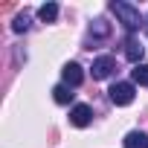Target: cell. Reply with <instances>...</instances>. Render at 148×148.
<instances>
[{"mask_svg": "<svg viewBox=\"0 0 148 148\" xmlns=\"http://www.w3.org/2000/svg\"><path fill=\"white\" fill-rule=\"evenodd\" d=\"M110 9H113V15L119 18V23H122L128 32H134V29H139V26L145 23V21H142V15H139V9H136V6H131V3H125V0H113Z\"/></svg>", "mask_w": 148, "mask_h": 148, "instance_id": "6da1fadb", "label": "cell"}, {"mask_svg": "<svg viewBox=\"0 0 148 148\" xmlns=\"http://www.w3.org/2000/svg\"><path fill=\"white\" fill-rule=\"evenodd\" d=\"M108 96H110V102H113V105L125 108V105H131V102H134V84H131V82H116V84L108 90Z\"/></svg>", "mask_w": 148, "mask_h": 148, "instance_id": "7a4b0ae2", "label": "cell"}, {"mask_svg": "<svg viewBox=\"0 0 148 148\" xmlns=\"http://www.w3.org/2000/svg\"><path fill=\"white\" fill-rule=\"evenodd\" d=\"M113 70H116V61H113L110 55H99V58L93 61V67H90V73H93V79H96V82L108 79Z\"/></svg>", "mask_w": 148, "mask_h": 148, "instance_id": "3957f363", "label": "cell"}, {"mask_svg": "<svg viewBox=\"0 0 148 148\" xmlns=\"http://www.w3.org/2000/svg\"><path fill=\"white\" fill-rule=\"evenodd\" d=\"M61 79H64V84L73 90V87H79V84L84 82V73H82V67H79L76 61H70V64H64V70H61Z\"/></svg>", "mask_w": 148, "mask_h": 148, "instance_id": "277c9868", "label": "cell"}, {"mask_svg": "<svg viewBox=\"0 0 148 148\" xmlns=\"http://www.w3.org/2000/svg\"><path fill=\"white\" fill-rule=\"evenodd\" d=\"M90 119H93V110H90L87 105H76V108L70 110V122L76 125V128H87Z\"/></svg>", "mask_w": 148, "mask_h": 148, "instance_id": "5b68a950", "label": "cell"}, {"mask_svg": "<svg viewBox=\"0 0 148 148\" xmlns=\"http://www.w3.org/2000/svg\"><path fill=\"white\" fill-rule=\"evenodd\" d=\"M142 55H145V47H142L136 38H128V41H125V58H128V61H134V64H139V61H142Z\"/></svg>", "mask_w": 148, "mask_h": 148, "instance_id": "8992f818", "label": "cell"}, {"mask_svg": "<svg viewBox=\"0 0 148 148\" xmlns=\"http://www.w3.org/2000/svg\"><path fill=\"white\" fill-rule=\"evenodd\" d=\"M125 148H148V134L131 131V134L125 136Z\"/></svg>", "mask_w": 148, "mask_h": 148, "instance_id": "52a82bcc", "label": "cell"}, {"mask_svg": "<svg viewBox=\"0 0 148 148\" xmlns=\"http://www.w3.org/2000/svg\"><path fill=\"white\" fill-rule=\"evenodd\" d=\"M38 18H41L44 23H52V21L58 18V3H44V6L38 9Z\"/></svg>", "mask_w": 148, "mask_h": 148, "instance_id": "ba28073f", "label": "cell"}, {"mask_svg": "<svg viewBox=\"0 0 148 148\" xmlns=\"http://www.w3.org/2000/svg\"><path fill=\"white\" fill-rule=\"evenodd\" d=\"M52 99H55L58 105H67V102L73 99V93H70L67 84H55V87H52Z\"/></svg>", "mask_w": 148, "mask_h": 148, "instance_id": "9c48e42d", "label": "cell"}, {"mask_svg": "<svg viewBox=\"0 0 148 148\" xmlns=\"http://www.w3.org/2000/svg\"><path fill=\"white\" fill-rule=\"evenodd\" d=\"M29 26H32V15H29V12H21V15L15 18V23H12L15 32H26Z\"/></svg>", "mask_w": 148, "mask_h": 148, "instance_id": "30bf717a", "label": "cell"}, {"mask_svg": "<svg viewBox=\"0 0 148 148\" xmlns=\"http://www.w3.org/2000/svg\"><path fill=\"white\" fill-rule=\"evenodd\" d=\"M131 79H134L136 84H148V64H136V67L131 70Z\"/></svg>", "mask_w": 148, "mask_h": 148, "instance_id": "8fae6325", "label": "cell"}, {"mask_svg": "<svg viewBox=\"0 0 148 148\" xmlns=\"http://www.w3.org/2000/svg\"><path fill=\"white\" fill-rule=\"evenodd\" d=\"M90 32H93V35H96V38H105V35H108V32H110V26H108V23H105V21H102V18H96V21H93V23H90Z\"/></svg>", "mask_w": 148, "mask_h": 148, "instance_id": "7c38bea8", "label": "cell"}, {"mask_svg": "<svg viewBox=\"0 0 148 148\" xmlns=\"http://www.w3.org/2000/svg\"><path fill=\"white\" fill-rule=\"evenodd\" d=\"M145 29H148V23H145Z\"/></svg>", "mask_w": 148, "mask_h": 148, "instance_id": "4fadbf2b", "label": "cell"}]
</instances>
